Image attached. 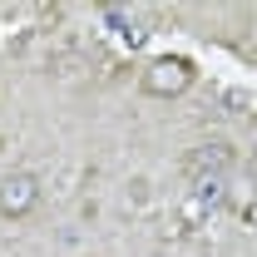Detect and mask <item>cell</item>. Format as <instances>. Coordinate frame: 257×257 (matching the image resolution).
<instances>
[{
    "label": "cell",
    "mask_w": 257,
    "mask_h": 257,
    "mask_svg": "<svg viewBox=\"0 0 257 257\" xmlns=\"http://www.w3.org/2000/svg\"><path fill=\"white\" fill-rule=\"evenodd\" d=\"M193 84H198V69L188 55H159L139 69V89L149 99H183Z\"/></svg>",
    "instance_id": "1"
},
{
    "label": "cell",
    "mask_w": 257,
    "mask_h": 257,
    "mask_svg": "<svg viewBox=\"0 0 257 257\" xmlns=\"http://www.w3.org/2000/svg\"><path fill=\"white\" fill-rule=\"evenodd\" d=\"M223 203H227V178H193V188L183 193V208H178L183 232H198Z\"/></svg>",
    "instance_id": "2"
},
{
    "label": "cell",
    "mask_w": 257,
    "mask_h": 257,
    "mask_svg": "<svg viewBox=\"0 0 257 257\" xmlns=\"http://www.w3.org/2000/svg\"><path fill=\"white\" fill-rule=\"evenodd\" d=\"M40 173H30V168H15V173H5L0 178V218H30L35 208H40Z\"/></svg>",
    "instance_id": "3"
},
{
    "label": "cell",
    "mask_w": 257,
    "mask_h": 257,
    "mask_svg": "<svg viewBox=\"0 0 257 257\" xmlns=\"http://www.w3.org/2000/svg\"><path fill=\"white\" fill-rule=\"evenodd\" d=\"M232 163H237V149L227 139H213V144H198L183 159V168H188V178H227Z\"/></svg>",
    "instance_id": "4"
}]
</instances>
